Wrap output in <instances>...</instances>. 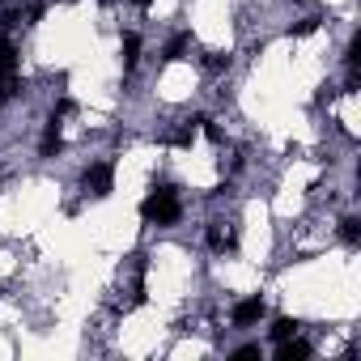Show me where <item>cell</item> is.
Listing matches in <instances>:
<instances>
[{
	"mask_svg": "<svg viewBox=\"0 0 361 361\" xmlns=\"http://www.w3.org/2000/svg\"><path fill=\"white\" fill-rule=\"evenodd\" d=\"M140 217L153 226H175L183 217V204H179V191L175 187H153L149 196L140 200Z\"/></svg>",
	"mask_w": 361,
	"mask_h": 361,
	"instance_id": "6da1fadb",
	"label": "cell"
},
{
	"mask_svg": "<svg viewBox=\"0 0 361 361\" xmlns=\"http://www.w3.org/2000/svg\"><path fill=\"white\" fill-rule=\"evenodd\" d=\"M81 183H85L89 196H111V187H115V166H111V162L89 166V171L81 175Z\"/></svg>",
	"mask_w": 361,
	"mask_h": 361,
	"instance_id": "7a4b0ae2",
	"label": "cell"
},
{
	"mask_svg": "<svg viewBox=\"0 0 361 361\" xmlns=\"http://www.w3.org/2000/svg\"><path fill=\"white\" fill-rule=\"evenodd\" d=\"M0 85H17V47L0 39Z\"/></svg>",
	"mask_w": 361,
	"mask_h": 361,
	"instance_id": "3957f363",
	"label": "cell"
},
{
	"mask_svg": "<svg viewBox=\"0 0 361 361\" xmlns=\"http://www.w3.org/2000/svg\"><path fill=\"white\" fill-rule=\"evenodd\" d=\"M259 319H263V298H247V302L234 306V323H238V327H251V323H259Z\"/></svg>",
	"mask_w": 361,
	"mask_h": 361,
	"instance_id": "277c9868",
	"label": "cell"
},
{
	"mask_svg": "<svg viewBox=\"0 0 361 361\" xmlns=\"http://www.w3.org/2000/svg\"><path fill=\"white\" fill-rule=\"evenodd\" d=\"M60 149H64V140H60V115H52V124H47V132H43L39 153H43V157H56Z\"/></svg>",
	"mask_w": 361,
	"mask_h": 361,
	"instance_id": "5b68a950",
	"label": "cell"
},
{
	"mask_svg": "<svg viewBox=\"0 0 361 361\" xmlns=\"http://www.w3.org/2000/svg\"><path fill=\"white\" fill-rule=\"evenodd\" d=\"M208 247L212 251H234L238 247V234L234 230H221V226H208Z\"/></svg>",
	"mask_w": 361,
	"mask_h": 361,
	"instance_id": "8992f818",
	"label": "cell"
},
{
	"mask_svg": "<svg viewBox=\"0 0 361 361\" xmlns=\"http://www.w3.org/2000/svg\"><path fill=\"white\" fill-rule=\"evenodd\" d=\"M310 357V344L298 340V336H289V340H281V361H306Z\"/></svg>",
	"mask_w": 361,
	"mask_h": 361,
	"instance_id": "52a82bcc",
	"label": "cell"
},
{
	"mask_svg": "<svg viewBox=\"0 0 361 361\" xmlns=\"http://www.w3.org/2000/svg\"><path fill=\"white\" fill-rule=\"evenodd\" d=\"M187 43H191V34H175L171 43H166V52H162V60H166V64H175V60H179V56L187 52Z\"/></svg>",
	"mask_w": 361,
	"mask_h": 361,
	"instance_id": "ba28073f",
	"label": "cell"
},
{
	"mask_svg": "<svg viewBox=\"0 0 361 361\" xmlns=\"http://www.w3.org/2000/svg\"><path fill=\"white\" fill-rule=\"evenodd\" d=\"M289 336H298V319H289V315H281V319L272 323V340L281 344V340H289Z\"/></svg>",
	"mask_w": 361,
	"mask_h": 361,
	"instance_id": "9c48e42d",
	"label": "cell"
},
{
	"mask_svg": "<svg viewBox=\"0 0 361 361\" xmlns=\"http://www.w3.org/2000/svg\"><path fill=\"white\" fill-rule=\"evenodd\" d=\"M340 238H344L349 247L361 243V221H357V217H344V221H340Z\"/></svg>",
	"mask_w": 361,
	"mask_h": 361,
	"instance_id": "30bf717a",
	"label": "cell"
},
{
	"mask_svg": "<svg viewBox=\"0 0 361 361\" xmlns=\"http://www.w3.org/2000/svg\"><path fill=\"white\" fill-rule=\"evenodd\" d=\"M136 60H140V34H124V64L136 68Z\"/></svg>",
	"mask_w": 361,
	"mask_h": 361,
	"instance_id": "8fae6325",
	"label": "cell"
},
{
	"mask_svg": "<svg viewBox=\"0 0 361 361\" xmlns=\"http://www.w3.org/2000/svg\"><path fill=\"white\" fill-rule=\"evenodd\" d=\"M319 30V17H302L298 26H289V34H315Z\"/></svg>",
	"mask_w": 361,
	"mask_h": 361,
	"instance_id": "7c38bea8",
	"label": "cell"
},
{
	"mask_svg": "<svg viewBox=\"0 0 361 361\" xmlns=\"http://www.w3.org/2000/svg\"><path fill=\"white\" fill-rule=\"evenodd\" d=\"M208 68H212V72H221V68H230V56H221V52H212V56H208Z\"/></svg>",
	"mask_w": 361,
	"mask_h": 361,
	"instance_id": "4fadbf2b",
	"label": "cell"
},
{
	"mask_svg": "<svg viewBox=\"0 0 361 361\" xmlns=\"http://www.w3.org/2000/svg\"><path fill=\"white\" fill-rule=\"evenodd\" d=\"M344 60H349V68H357V60H361V39L349 43V56H344Z\"/></svg>",
	"mask_w": 361,
	"mask_h": 361,
	"instance_id": "5bb4252c",
	"label": "cell"
},
{
	"mask_svg": "<svg viewBox=\"0 0 361 361\" xmlns=\"http://www.w3.org/2000/svg\"><path fill=\"white\" fill-rule=\"evenodd\" d=\"M234 357H238V361H255V357H259V344H243Z\"/></svg>",
	"mask_w": 361,
	"mask_h": 361,
	"instance_id": "9a60e30c",
	"label": "cell"
},
{
	"mask_svg": "<svg viewBox=\"0 0 361 361\" xmlns=\"http://www.w3.org/2000/svg\"><path fill=\"white\" fill-rule=\"evenodd\" d=\"M72 111H77V102H72V98H60V107H56V115H72Z\"/></svg>",
	"mask_w": 361,
	"mask_h": 361,
	"instance_id": "2e32d148",
	"label": "cell"
},
{
	"mask_svg": "<svg viewBox=\"0 0 361 361\" xmlns=\"http://www.w3.org/2000/svg\"><path fill=\"white\" fill-rule=\"evenodd\" d=\"M132 5H136V9H149V5H153V0H132Z\"/></svg>",
	"mask_w": 361,
	"mask_h": 361,
	"instance_id": "e0dca14e",
	"label": "cell"
}]
</instances>
